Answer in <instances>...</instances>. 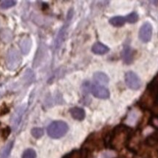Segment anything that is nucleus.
<instances>
[{
	"label": "nucleus",
	"mask_w": 158,
	"mask_h": 158,
	"mask_svg": "<svg viewBox=\"0 0 158 158\" xmlns=\"http://www.w3.org/2000/svg\"><path fill=\"white\" fill-rule=\"evenodd\" d=\"M152 36V26L147 22L143 23L139 30V38L143 42H148L151 40Z\"/></svg>",
	"instance_id": "6"
},
{
	"label": "nucleus",
	"mask_w": 158,
	"mask_h": 158,
	"mask_svg": "<svg viewBox=\"0 0 158 158\" xmlns=\"http://www.w3.org/2000/svg\"><path fill=\"white\" fill-rule=\"evenodd\" d=\"M132 131L126 125H118L113 130L109 143L113 149L119 150L122 149L130 138Z\"/></svg>",
	"instance_id": "1"
},
{
	"label": "nucleus",
	"mask_w": 158,
	"mask_h": 158,
	"mask_svg": "<svg viewBox=\"0 0 158 158\" xmlns=\"http://www.w3.org/2000/svg\"><path fill=\"white\" fill-rule=\"evenodd\" d=\"M125 19H126V22H128L129 23H135L138 20V15L136 13H132L127 17H125Z\"/></svg>",
	"instance_id": "19"
},
{
	"label": "nucleus",
	"mask_w": 158,
	"mask_h": 158,
	"mask_svg": "<svg viewBox=\"0 0 158 158\" xmlns=\"http://www.w3.org/2000/svg\"><path fill=\"white\" fill-rule=\"evenodd\" d=\"M13 141H10L2 149L1 152H0V158H8L12 148H13Z\"/></svg>",
	"instance_id": "14"
},
{
	"label": "nucleus",
	"mask_w": 158,
	"mask_h": 158,
	"mask_svg": "<svg viewBox=\"0 0 158 158\" xmlns=\"http://www.w3.org/2000/svg\"><path fill=\"white\" fill-rule=\"evenodd\" d=\"M122 58L126 64H130L133 62V57H134V52L132 50L130 46L125 44L122 51Z\"/></svg>",
	"instance_id": "8"
},
{
	"label": "nucleus",
	"mask_w": 158,
	"mask_h": 158,
	"mask_svg": "<svg viewBox=\"0 0 158 158\" xmlns=\"http://www.w3.org/2000/svg\"><path fill=\"white\" fill-rule=\"evenodd\" d=\"M32 47V40L29 37H26L24 39H22L20 42V48L22 52L24 55L29 53L30 49Z\"/></svg>",
	"instance_id": "10"
},
{
	"label": "nucleus",
	"mask_w": 158,
	"mask_h": 158,
	"mask_svg": "<svg viewBox=\"0 0 158 158\" xmlns=\"http://www.w3.org/2000/svg\"><path fill=\"white\" fill-rule=\"evenodd\" d=\"M94 80L96 81L97 82L100 83V84H108L109 82V78L106 74L103 72H96L94 74Z\"/></svg>",
	"instance_id": "12"
},
{
	"label": "nucleus",
	"mask_w": 158,
	"mask_h": 158,
	"mask_svg": "<svg viewBox=\"0 0 158 158\" xmlns=\"http://www.w3.org/2000/svg\"><path fill=\"white\" fill-rule=\"evenodd\" d=\"M125 82L132 90H138L141 88V82L138 76L133 72H128L125 74Z\"/></svg>",
	"instance_id": "5"
},
{
	"label": "nucleus",
	"mask_w": 158,
	"mask_h": 158,
	"mask_svg": "<svg viewBox=\"0 0 158 158\" xmlns=\"http://www.w3.org/2000/svg\"><path fill=\"white\" fill-rule=\"evenodd\" d=\"M32 135L36 139H39L43 135V130L39 127H35L32 130Z\"/></svg>",
	"instance_id": "22"
},
{
	"label": "nucleus",
	"mask_w": 158,
	"mask_h": 158,
	"mask_svg": "<svg viewBox=\"0 0 158 158\" xmlns=\"http://www.w3.org/2000/svg\"><path fill=\"white\" fill-rule=\"evenodd\" d=\"M141 105L148 109L158 105V74L149 83L145 94L141 97Z\"/></svg>",
	"instance_id": "2"
},
{
	"label": "nucleus",
	"mask_w": 158,
	"mask_h": 158,
	"mask_svg": "<svg viewBox=\"0 0 158 158\" xmlns=\"http://www.w3.org/2000/svg\"><path fill=\"white\" fill-rule=\"evenodd\" d=\"M13 38V34L11 31L8 29H4L0 32V39L4 42H9L12 40Z\"/></svg>",
	"instance_id": "15"
},
{
	"label": "nucleus",
	"mask_w": 158,
	"mask_h": 158,
	"mask_svg": "<svg viewBox=\"0 0 158 158\" xmlns=\"http://www.w3.org/2000/svg\"><path fill=\"white\" fill-rule=\"evenodd\" d=\"M147 143L150 147H158V133L152 134L148 137Z\"/></svg>",
	"instance_id": "16"
},
{
	"label": "nucleus",
	"mask_w": 158,
	"mask_h": 158,
	"mask_svg": "<svg viewBox=\"0 0 158 158\" xmlns=\"http://www.w3.org/2000/svg\"><path fill=\"white\" fill-rule=\"evenodd\" d=\"M138 119V114H137L136 111H132L130 113H129L128 116H127V118L126 119V122L128 123V124L133 125L135 123V121Z\"/></svg>",
	"instance_id": "17"
},
{
	"label": "nucleus",
	"mask_w": 158,
	"mask_h": 158,
	"mask_svg": "<svg viewBox=\"0 0 158 158\" xmlns=\"http://www.w3.org/2000/svg\"><path fill=\"white\" fill-rule=\"evenodd\" d=\"M91 92L98 98L107 99L110 96V93L108 89L101 85H92L91 87Z\"/></svg>",
	"instance_id": "7"
},
{
	"label": "nucleus",
	"mask_w": 158,
	"mask_h": 158,
	"mask_svg": "<svg viewBox=\"0 0 158 158\" xmlns=\"http://www.w3.org/2000/svg\"><path fill=\"white\" fill-rule=\"evenodd\" d=\"M22 158H36L35 151L32 149H28L24 151L22 155Z\"/></svg>",
	"instance_id": "21"
},
{
	"label": "nucleus",
	"mask_w": 158,
	"mask_h": 158,
	"mask_svg": "<svg viewBox=\"0 0 158 158\" xmlns=\"http://www.w3.org/2000/svg\"><path fill=\"white\" fill-rule=\"evenodd\" d=\"M16 4L15 1L13 0H7V1H3L0 5V7L2 8V9H8V8H11L13 6H15Z\"/></svg>",
	"instance_id": "20"
},
{
	"label": "nucleus",
	"mask_w": 158,
	"mask_h": 158,
	"mask_svg": "<svg viewBox=\"0 0 158 158\" xmlns=\"http://www.w3.org/2000/svg\"><path fill=\"white\" fill-rule=\"evenodd\" d=\"M125 22H126L125 18L121 17V16H116V17H113L109 20V23L116 27L122 26L125 23Z\"/></svg>",
	"instance_id": "13"
},
{
	"label": "nucleus",
	"mask_w": 158,
	"mask_h": 158,
	"mask_svg": "<svg viewBox=\"0 0 158 158\" xmlns=\"http://www.w3.org/2000/svg\"><path fill=\"white\" fill-rule=\"evenodd\" d=\"M63 158H84V154L81 151L74 150L66 155Z\"/></svg>",
	"instance_id": "18"
},
{
	"label": "nucleus",
	"mask_w": 158,
	"mask_h": 158,
	"mask_svg": "<svg viewBox=\"0 0 158 158\" xmlns=\"http://www.w3.org/2000/svg\"><path fill=\"white\" fill-rule=\"evenodd\" d=\"M68 131V125L62 121H56L52 123L47 129L48 135L53 139H59L64 136Z\"/></svg>",
	"instance_id": "3"
},
{
	"label": "nucleus",
	"mask_w": 158,
	"mask_h": 158,
	"mask_svg": "<svg viewBox=\"0 0 158 158\" xmlns=\"http://www.w3.org/2000/svg\"><path fill=\"white\" fill-rule=\"evenodd\" d=\"M70 114L74 119L77 120H82L85 117V111L83 109L78 107H74L70 109Z\"/></svg>",
	"instance_id": "11"
},
{
	"label": "nucleus",
	"mask_w": 158,
	"mask_h": 158,
	"mask_svg": "<svg viewBox=\"0 0 158 158\" xmlns=\"http://www.w3.org/2000/svg\"><path fill=\"white\" fill-rule=\"evenodd\" d=\"M22 58L19 51L15 48H11L7 52L6 58V66L9 70H15L20 66Z\"/></svg>",
	"instance_id": "4"
},
{
	"label": "nucleus",
	"mask_w": 158,
	"mask_h": 158,
	"mask_svg": "<svg viewBox=\"0 0 158 158\" xmlns=\"http://www.w3.org/2000/svg\"><path fill=\"white\" fill-rule=\"evenodd\" d=\"M149 124L151 126L158 129V115H154L149 119Z\"/></svg>",
	"instance_id": "23"
},
{
	"label": "nucleus",
	"mask_w": 158,
	"mask_h": 158,
	"mask_svg": "<svg viewBox=\"0 0 158 158\" xmlns=\"http://www.w3.org/2000/svg\"><path fill=\"white\" fill-rule=\"evenodd\" d=\"M92 51L97 55H104L109 51V48L100 42H96L92 46Z\"/></svg>",
	"instance_id": "9"
}]
</instances>
